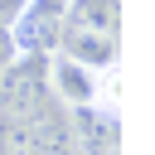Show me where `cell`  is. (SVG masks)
<instances>
[{
    "instance_id": "cell-1",
    "label": "cell",
    "mask_w": 155,
    "mask_h": 155,
    "mask_svg": "<svg viewBox=\"0 0 155 155\" xmlns=\"http://www.w3.org/2000/svg\"><path fill=\"white\" fill-rule=\"evenodd\" d=\"M48 87H53V97H58L63 107H73V111L97 107V73L82 68L78 58H68V53H53V58H48Z\"/></svg>"
},
{
    "instance_id": "cell-2",
    "label": "cell",
    "mask_w": 155,
    "mask_h": 155,
    "mask_svg": "<svg viewBox=\"0 0 155 155\" xmlns=\"http://www.w3.org/2000/svg\"><path fill=\"white\" fill-rule=\"evenodd\" d=\"M68 58H78L82 68H92V73H102V68H111L116 58H121V48H116V34H87V29H78L73 39H68V48H63Z\"/></svg>"
},
{
    "instance_id": "cell-3",
    "label": "cell",
    "mask_w": 155,
    "mask_h": 155,
    "mask_svg": "<svg viewBox=\"0 0 155 155\" xmlns=\"http://www.w3.org/2000/svg\"><path fill=\"white\" fill-rule=\"evenodd\" d=\"M73 24L87 34H116V0H78Z\"/></svg>"
},
{
    "instance_id": "cell-4",
    "label": "cell",
    "mask_w": 155,
    "mask_h": 155,
    "mask_svg": "<svg viewBox=\"0 0 155 155\" xmlns=\"http://www.w3.org/2000/svg\"><path fill=\"white\" fill-rule=\"evenodd\" d=\"M97 111H102L107 121L121 116V63H111V68L97 73Z\"/></svg>"
},
{
    "instance_id": "cell-5",
    "label": "cell",
    "mask_w": 155,
    "mask_h": 155,
    "mask_svg": "<svg viewBox=\"0 0 155 155\" xmlns=\"http://www.w3.org/2000/svg\"><path fill=\"white\" fill-rule=\"evenodd\" d=\"M29 5H34V0H0V29H15V24L29 15Z\"/></svg>"
}]
</instances>
